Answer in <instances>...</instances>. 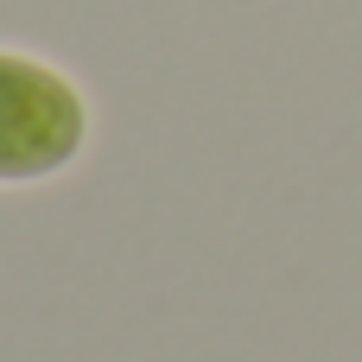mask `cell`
I'll return each mask as SVG.
<instances>
[{"label":"cell","instance_id":"6da1fadb","mask_svg":"<svg viewBox=\"0 0 362 362\" xmlns=\"http://www.w3.org/2000/svg\"><path fill=\"white\" fill-rule=\"evenodd\" d=\"M76 134H83L76 95L51 70L0 51V178H32L64 165Z\"/></svg>","mask_w":362,"mask_h":362}]
</instances>
